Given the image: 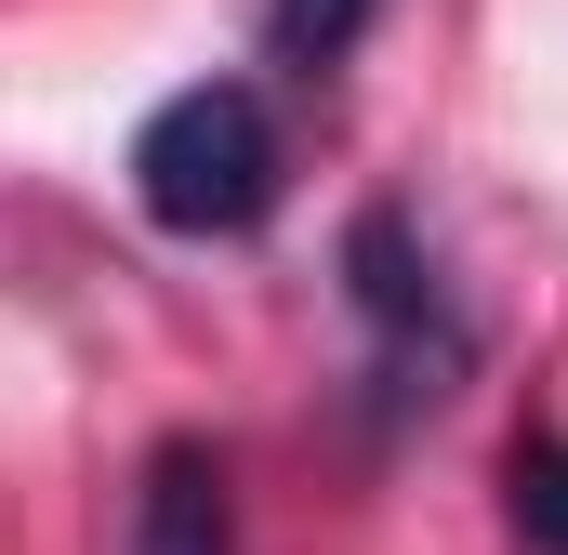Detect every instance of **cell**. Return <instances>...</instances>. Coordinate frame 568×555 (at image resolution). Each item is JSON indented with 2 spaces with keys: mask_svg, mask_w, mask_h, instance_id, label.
I'll list each match as a JSON object with an SVG mask.
<instances>
[{
  "mask_svg": "<svg viewBox=\"0 0 568 555\" xmlns=\"http://www.w3.org/2000/svg\"><path fill=\"white\" fill-rule=\"evenodd\" d=\"M371 27H384V0H265V53H278L291 80H331Z\"/></svg>",
  "mask_w": 568,
  "mask_h": 555,
  "instance_id": "obj_5",
  "label": "cell"
},
{
  "mask_svg": "<svg viewBox=\"0 0 568 555\" xmlns=\"http://www.w3.org/2000/svg\"><path fill=\"white\" fill-rule=\"evenodd\" d=\"M120 555H225V450L212 436H159L145 450Z\"/></svg>",
  "mask_w": 568,
  "mask_h": 555,
  "instance_id": "obj_3",
  "label": "cell"
},
{
  "mask_svg": "<svg viewBox=\"0 0 568 555\" xmlns=\"http://www.w3.org/2000/svg\"><path fill=\"white\" fill-rule=\"evenodd\" d=\"M344 304H357V411L384 423V436L449 411V397L476 384V304L449 291L436 239L397 199H371V212L344 225Z\"/></svg>",
  "mask_w": 568,
  "mask_h": 555,
  "instance_id": "obj_1",
  "label": "cell"
},
{
  "mask_svg": "<svg viewBox=\"0 0 568 555\" xmlns=\"http://www.w3.org/2000/svg\"><path fill=\"white\" fill-rule=\"evenodd\" d=\"M278 172H291V145L252 80H185L133 133V199L159 239H252L278 212Z\"/></svg>",
  "mask_w": 568,
  "mask_h": 555,
  "instance_id": "obj_2",
  "label": "cell"
},
{
  "mask_svg": "<svg viewBox=\"0 0 568 555\" xmlns=\"http://www.w3.org/2000/svg\"><path fill=\"white\" fill-rule=\"evenodd\" d=\"M503 516L529 555H568V423H529L503 450Z\"/></svg>",
  "mask_w": 568,
  "mask_h": 555,
  "instance_id": "obj_4",
  "label": "cell"
}]
</instances>
